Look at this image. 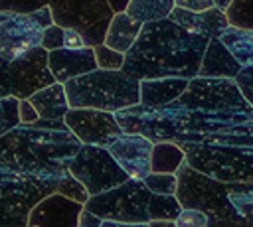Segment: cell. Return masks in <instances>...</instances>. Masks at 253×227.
<instances>
[{"mask_svg":"<svg viewBox=\"0 0 253 227\" xmlns=\"http://www.w3.org/2000/svg\"><path fill=\"white\" fill-rule=\"evenodd\" d=\"M219 39L227 45V49L237 57V61L243 67L253 65V30L227 26L219 34Z\"/></svg>","mask_w":253,"mask_h":227,"instance_id":"21","label":"cell"},{"mask_svg":"<svg viewBox=\"0 0 253 227\" xmlns=\"http://www.w3.org/2000/svg\"><path fill=\"white\" fill-rule=\"evenodd\" d=\"M176 225L178 227H208L210 215L202 209H196V207H184L176 219Z\"/></svg>","mask_w":253,"mask_h":227,"instance_id":"32","label":"cell"},{"mask_svg":"<svg viewBox=\"0 0 253 227\" xmlns=\"http://www.w3.org/2000/svg\"><path fill=\"white\" fill-rule=\"evenodd\" d=\"M188 77H156L140 79V103L148 107H164L176 101L188 87Z\"/></svg>","mask_w":253,"mask_h":227,"instance_id":"18","label":"cell"},{"mask_svg":"<svg viewBox=\"0 0 253 227\" xmlns=\"http://www.w3.org/2000/svg\"><path fill=\"white\" fill-rule=\"evenodd\" d=\"M65 122L83 144L109 146L117 136L123 134V126L119 124L117 114L113 111L71 107L65 114Z\"/></svg>","mask_w":253,"mask_h":227,"instance_id":"12","label":"cell"},{"mask_svg":"<svg viewBox=\"0 0 253 227\" xmlns=\"http://www.w3.org/2000/svg\"><path fill=\"white\" fill-rule=\"evenodd\" d=\"M225 184L233 207L247 221V225H253V182H225Z\"/></svg>","mask_w":253,"mask_h":227,"instance_id":"24","label":"cell"},{"mask_svg":"<svg viewBox=\"0 0 253 227\" xmlns=\"http://www.w3.org/2000/svg\"><path fill=\"white\" fill-rule=\"evenodd\" d=\"M49 67L59 83H67L73 77H79L83 73H89L97 69V57L95 47H59L49 51Z\"/></svg>","mask_w":253,"mask_h":227,"instance_id":"15","label":"cell"},{"mask_svg":"<svg viewBox=\"0 0 253 227\" xmlns=\"http://www.w3.org/2000/svg\"><path fill=\"white\" fill-rule=\"evenodd\" d=\"M79 227H103V217H99L97 213L85 207L79 217Z\"/></svg>","mask_w":253,"mask_h":227,"instance_id":"38","label":"cell"},{"mask_svg":"<svg viewBox=\"0 0 253 227\" xmlns=\"http://www.w3.org/2000/svg\"><path fill=\"white\" fill-rule=\"evenodd\" d=\"M0 109H2V116H0V134H6L8 130L16 128L18 124H22L20 118V99L16 95H8L0 99Z\"/></svg>","mask_w":253,"mask_h":227,"instance_id":"26","label":"cell"},{"mask_svg":"<svg viewBox=\"0 0 253 227\" xmlns=\"http://www.w3.org/2000/svg\"><path fill=\"white\" fill-rule=\"evenodd\" d=\"M178 174V199L182 207H196L210 215V225H247V221L233 207L227 184L215 180L188 162L180 166Z\"/></svg>","mask_w":253,"mask_h":227,"instance_id":"5","label":"cell"},{"mask_svg":"<svg viewBox=\"0 0 253 227\" xmlns=\"http://www.w3.org/2000/svg\"><path fill=\"white\" fill-rule=\"evenodd\" d=\"M69 172L87 186L91 195L107 191L130 178L111 150L99 144H83L71 158Z\"/></svg>","mask_w":253,"mask_h":227,"instance_id":"11","label":"cell"},{"mask_svg":"<svg viewBox=\"0 0 253 227\" xmlns=\"http://www.w3.org/2000/svg\"><path fill=\"white\" fill-rule=\"evenodd\" d=\"M83 142L71 128L18 124L0 134V170L20 174H67Z\"/></svg>","mask_w":253,"mask_h":227,"instance_id":"2","label":"cell"},{"mask_svg":"<svg viewBox=\"0 0 253 227\" xmlns=\"http://www.w3.org/2000/svg\"><path fill=\"white\" fill-rule=\"evenodd\" d=\"M117 162L126 170L130 178L144 180L152 172V148L154 142L142 134L123 132L109 146Z\"/></svg>","mask_w":253,"mask_h":227,"instance_id":"13","label":"cell"},{"mask_svg":"<svg viewBox=\"0 0 253 227\" xmlns=\"http://www.w3.org/2000/svg\"><path fill=\"white\" fill-rule=\"evenodd\" d=\"M85 45H87V41L81 36V32H77L73 28H65V47L77 49V47H85Z\"/></svg>","mask_w":253,"mask_h":227,"instance_id":"37","label":"cell"},{"mask_svg":"<svg viewBox=\"0 0 253 227\" xmlns=\"http://www.w3.org/2000/svg\"><path fill=\"white\" fill-rule=\"evenodd\" d=\"M176 6L192 10V12H204V10L213 8L215 2L213 0H176Z\"/></svg>","mask_w":253,"mask_h":227,"instance_id":"36","label":"cell"},{"mask_svg":"<svg viewBox=\"0 0 253 227\" xmlns=\"http://www.w3.org/2000/svg\"><path fill=\"white\" fill-rule=\"evenodd\" d=\"M63 176L0 170V227H28L30 211L57 191Z\"/></svg>","mask_w":253,"mask_h":227,"instance_id":"6","label":"cell"},{"mask_svg":"<svg viewBox=\"0 0 253 227\" xmlns=\"http://www.w3.org/2000/svg\"><path fill=\"white\" fill-rule=\"evenodd\" d=\"M57 191H61L63 195H67V197H71V199H75V201H81V203H87V199L91 197V191L87 189V186H85L79 178H75L71 172H67V174L61 178Z\"/></svg>","mask_w":253,"mask_h":227,"instance_id":"29","label":"cell"},{"mask_svg":"<svg viewBox=\"0 0 253 227\" xmlns=\"http://www.w3.org/2000/svg\"><path fill=\"white\" fill-rule=\"evenodd\" d=\"M184 162H186V150L176 140L154 142L152 172H172V174H176Z\"/></svg>","mask_w":253,"mask_h":227,"instance_id":"22","label":"cell"},{"mask_svg":"<svg viewBox=\"0 0 253 227\" xmlns=\"http://www.w3.org/2000/svg\"><path fill=\"white\" fill-rule=\"evenodd\" d=\"M83 209L85 203L53 191L30 211L28 227H79Z\"/></svg>","mask_w":253,"mask_h":227,"instance_id":"14","label":"cell"},{"mask_svg":"<svg viewBox=\"0 0 253 227\" xmlns=\"http://www.w3.org/2000/svg\"><path fill=\"white\" fill-rule=\"evenodd\" d=\"M144 182L154 193H176L178 191V174H172V172H150L144 178Z\"/></svg>","mask_w":253,"mask_h":227,"instance_id":"28","label":"cell"},{"mask_svg":"<svg viewBox=\"0 0 253 227\" xmlns=\"http://www.w3.org/2000/svg\"><path fill=\"white\" fill-rule=\"evenodd\" d=\"M53 22L51 6H43L32 14L0 12V57L16 59L28 49L42 45L43 32Z\"/></svg>","mask_w":253,"mask_h":227,"instance_id":"10","label":"cell"},{"mask_svg":"<svg viewBox=\"0 0 253 227\" xmlns=\"http://www.w3.org/2000/svg\"><path fill=\"white\" fill-rule=\"evenodd\" d=\"M168 18L174 20L178 26L186 28L188 32H194V34H200L206 38L219 36L227 26H231L227 14L223 10H219L217 6L204 10V12H192V10L174 6V10L170 12Z\"/></svg>","mask_w":253,"mask_h":227,"instance_id":"16","label":"cell"},{"mask_svg":"<svg viewBox=\"0 0 253 227\" xmlns=\"http://www.w3.org/2000/svg\"><path fill=\"white\" fill-rule=\"evenodd\" d=\"M211 38L188 32L170 18L142 24L123 69L136 79L196 77Z\"/></svg>","mask_w":253,"mask_h":227,"instance_id":"1","label":"cell"},{"mask_svg":"<svg viewBox=\"0 0 253 227\" xmlns=\"http://www.w3.org/2000/svg\"><path fill=\"white\" fill-rule=\"evenodd\" d=\"M42 45H43L47 51L65 47V28L59 26V24H51V26H47L45 32H43Z\"/></svg>","mask_w":253,"mask_h":227,"instance_id":"33","label":"cell"},{"mask_svg":"<svg viewBox=\"0 0 253 227\" xmlns=\"http://www.w3.org/2000/svg\"><path fill=\"white\" fill-rule=\"evenodd\" d=\"M213 2H215V6H217L219 10H223V12H225V10L231 6V2H233V0H213Z\"/></svg>","mask_w":253,"mask_h":227,"instance_id":"40","label":"cell"},{"mask_svg":"<svg viewBox=\"0 0 253 227\" xmlns=\"http://www.w3.org/2000/svg\"><path fill=\"white\" fill-rule=\"evenodd\" d=\"M30 101L38 109L42 118H65V114L71 109L67 93H65V85L59 81L34 93L30 97Z\"/></svg>","mask_w":253,"mask_h":227,"instance_id":"20","label":"cell"},{"mask_svg":"<svg viewBox=\"0 0 253 227\" xmlns=\"http://www.w3.org/2000/svg\"><path fill=\"white\" fill-rule=\"evenodd\" d=\"M20 118H22V124H34L40 118V113L30 99H20Z\"/></svg>","mask_w":253,"mask_h":227,"instance_id":"35","label":"cell"},{"mask_svg":"<svg viewBox=\"0 0 253 227\" xmlns=\"http://www.w3.org/2000/svg\"><path fill=\"white\" fill-rule=\"evenodd\" d=\"M235 83L239 85L241 93L245 95V99L253 105V65H245L237 77H235Z\"/></svg>","mask_w":253,"mask_h":227,"instance_id":"34","label":"cell"},{"mask_svg":"<svg viewBox=\"0 0 253 227\" xmlns=\"http://www.w3.org/2000/svg\"><path fill=\"white\" fill-rule=\"evenodd\" d=\"M65 93L73 109L89 107L101 111H121L140 103V79L125 69H93L69 79Z\"/></svg>","mask_w":253,"mask_h":227,"instance_id":"3","label":"cell"},{"mask_svg":"<svg viewBox=\"0 0 253 227\" xmlns=\"http://www.w3.org/2000/svg\"><path fill=\"white\" fill-rule=\"evenodd\" d=\"M174 6H176V0H130L126 12L138 22L146 24L152 20L168 18Z\"/></svg>","mask_w":253,"mask_h":227,"instance_id":"23","label":"cell"},{"mask_svg":"<svg viewBox=\"0 0 253 227\" xmlns=\"http://www.w3.org/2000/svg\"><path fill=\"white\" fill-rule=\"evenodd\" d=\"M95 57H97L99 69H123L126 53L113 49L107 43H99V45H95Z\"/></svg>","mask_w":253,"mask_h":227,"instance_id":"30","label":"cell"},{"mask_svg":"<svg viewBox=\"0 0 253 227\" xmlns=\"http://www.w3.org/2000/svg\"><path fill=\"white\" fill-rule=\"evenodd\" d=\"M53 22L81 32L87 45L105 43L109 24L115 16L109 0H49Z\"/></svg>","mask_w":253,"mask_h":227,"instance_id":"9","label":"cell"},{"mask_svg":"<svg viewBox=\"0 0 253 227\" xmlns=\"http://www.w3.org/2000/svg\"><path fill=\"white\" fill-rule=\"evenodd\" d=\"M140 30H142V22L132 18L126 10L125 12H115V16L109 24L107 36H105V43L113 49H119V51L126 53L134 45Z\"/></svg>","mask_w":253,"mask_h":227,"instance_id":"19","label":"cell"},{"mask_svg":"<svg viewBox=\"0 0 253 227\" xmlns=\"http://www.w3.org/2000/svg\"><path fill=\"white\" fill-rule=\"evenodd\" d=\"M2 75L0 95H16L18 99H30L40 89L57 81L49 67V51L43 45H36L12 61L2 59Z\"/></svg>","mask_w":253,"mask_h":227,"instance_id":"8","label":"cell"},{"mask_svg":"<svg viewBox=\"0 0 253 227\" xmlns=\"http://www.w3.org/2000/svg\"><path fill=\"white\" fill-rule=\"evenodd\" d=\"M243 69V65L237 61V57L227 49V45L219 39V36H213L206 47L200 75L204 77H231L235 79L237 73Z\"/></svg>","mask_w":253,"mask_h":227,"instance_id":"17","label":"cell"},{"mask_svg":"<svg viewBox=\"0 0 253 227\" xmlns=\"http://www.w3.org/2000/svg\"><path fill=\"white\" fill-rule=\"evenodd\" d=\"M109 4L113 6V10H115V12H125V10L128 8L130 0H109Z\"/></svg>","mask_w":253,"mask_h":227,"instance_id":"39","label":"cell"},{"mask_svg":"<svg viewBox=\"0 0 253 227\" xmlns=\"http://www.w3.org/2000/svg\"><path fill=\"white\" fill-rule=\"evenodd\" d=\"M182 203L176 193H154L150 195L148 211H150V221L162 219V221H176L178 215L182 213Z\"/></svg>","mask_w":253,"mask_h":227,"instance_id":"25","label":"cell"},{"mask_svg":"<svg viewBox=\"0 0 253 227\" xmlns=\"http://www.w3.org/2000/svg\"><path fill=\"white\" fill-rule=\"evenodd\" d=\"M186 162L221 182H253V136L237 142H178Z\"/></svg>","mask_w":253,"mask_h":227,"instance_id":"4","label":"cell"},{"mask_svg":"<svg viewBox=\"0 0 253 227\" xmlns=\"http://www.w3.org/2000/svg\"><path fill=\"white\" fill-rule=\"evenodd\" d=\"M150 195L152 191L144 180L128 178L107 191L91 195L85 207L103 217V221H119V225H148Z\"/></svg>","mask_w":253,"mask_h":227,"instance_id":"7","label":"cell"},{"mask_svg":"<svg viewBox=\"0 0 253 227\" xmlns=\"http://www.w3.org/2000/svg\"><path fill=\"white\" fill-rule=\"evenodd\" d=\"M225 14L231 26L253 30V0H233Z\"/></svg>","mask_w":253,"mask_h":227,"instance_id":"27","label":"cell"},{"mask_svg":"<svg viewBox=\"0 0 253 227\" xmlns=\"http://www.w3.org/2000/svg\"><path fill=\"white\" fill-rule=\"evenodd\" d=\"M43 6H49V0H0V12L32 14Z\"/></svg>","mask_w":253,"mask_h":227,"instance_id":"31","label":"cell"}]
</instances>
